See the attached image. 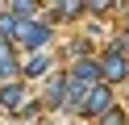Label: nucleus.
I'll list each match as a JSON object with an SVG mask.
<instances>
[{
    "mask_svg": "<svg viewBox=\"0 0 129 125\" xmlns=\"http://www.w3.org/2000/svg\"><path fill=\"white\" fill-rule=\"evenodd\" d=\"M125 71H129V63L121 58V50H108V58H104V75H108V79H121Z\"/></svg>",
    "mask_w": 129,
    "mask_h": 125,
    "instance_id": "obj_3",
    "label": "nucleus"
},
{
    "mask_svg": "<svg viewBox=\"0 0 129 125\" xmlns=\"http://www.w3.org/2000/svg\"><path fill=\"white\" fill-rule=\"evenodd\" d=\"M17 42H21V46H42V42H50V25L21 17V25H17Z\"/></svg>",
    "mask_w": 129,
    "mask_h": 125,
    "instance_id": "obj_1",
    "label": "nucleus"
},
{
    "mask_svg": "<svg viewBox=\"0 0 129 125\" xmlns=\"http://www.w3.org/2000/svg\"><path fill=\"white\" fill-rule=\"evenodd\" d=\"M21 100H25V88H21V83H9V88L0 92V104H4V108H17Z\"/></svg>",
    "mask_w": 129,
    "mask_h": 125,
    "instance_id": "obj_6",
    "label": "nucleus"
},
{
    "mask_svg": "<svg viewBox=\"0 0 129 125\" xmlns=\"http://www.w3.org/2000/svg\"><path fill=\"white\" fill-rule=\"evenodd\" d=\"M104 125H121V117H117V113H112V117H104Z\"/></svg>",
    "mask_w": 129,
    "mask_h": 125,
    "instance_id": "obj_11",
    "label": "nucleus"
},
{
    "mask_svg": "<svg viewBox=\"0 0 129 125\" xmlns=\"http://www.w3.org/2000/svg\"><path fill=\"white\" fill-rule=\"evenodd\" d=\"M46 67H50V54H34V58H29V67H25V71H29V75H42Z\"/></svg>",
    "mask_w": 129,
    "mask_h": 125,
    "instance_id": "obj_8",
    "label": "nucleus"
},
{
    "mask_svg": "<svg viewBox=\"0 0 129 125\" xmlns=\"http://www.w3.org/2000/svg\"><path fill=\"white\" fill-rule=\"evenodd\" d=\"M9 4H13V13H17V17H29V13H34V0H9Z\"/></svg>",
    "mask_w": 129,
    "mask_h": 125,
    "instance_id": "obj_9",
    "label": "nucleus"
},
{
    "mask_svg": "<svg viewBox=\"0 0 129 125\" xmlns=\"http://www.w3.org/2000/svg\"><path fill=\"white\" fill-rule=\"evenodd\" d=\"M92 4V13H104V8H112V0H87Z\"/></svg>",
    "mask_w": 129,
    "mask_h": 125,
    "instance_id": "obj_10",
    "label": "nucleus"
},
{
    "mask_svg": "<svg viewBox=\"0 0 129 125\" xmlns=\"http://www.w3.org/2000/svg\"><path fill=\"white\" fill-rule=\"evenodd\" d=\"M17 25H21V17L13 13V8H9V13H0V38H4V42L17 38Z\"/></svg>",
    "mask_w": 129,
    "mask_h": 125,
    "instance_id": "obj_5",
    "label": "nucleus"
},
{
    "mask_svg": "<svg viewBox=\"0 0 129 125\" xmlns=\"http://www.w3.org/2000/svg\"><path fill=\"white\" fill-rule=\"evenodd\" d=\"M108 100H112V92L104 88V83H96V88L87 92V100H83V108H79V113H87V117H96V113H104V108H108Z\"/></svg>",
    "mask_w": 129,
    "mask_h": 125,
    "instance_id": "obj_2",
    "label": "nucleus"
},
{
    "mask_svg": "<svg viewBox=\"0 0 129 125\" xmlns=\"http://www.w3.org/2000/svg\"><path fill=\"white\" fill-rule=\"evenodd\" d=\"M75 79H87V83L100 79V67H96L92 58H79V63H75Z\"/></svg>",
    "mask_w": 129,
    "mask_h": 125,
    "instance_id": "obj_7",
    "label": "nucleus"
},
{
    "mask_svg": "<svg viewBox=\"0 0 129 125\" xmlns=\"http://www.w3.org/2000/svg\"><path fill=\"white\" fill-rule=\"evenodd\" d=\"M67 79H50V88H46V104H67Z\"/></svg>",
    "mask_w": 129,
    "mask_h": 125,
    "instance_id": "obj_4",
    "label": "nucleus"
}]
</instances>
